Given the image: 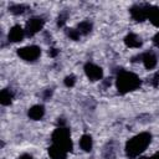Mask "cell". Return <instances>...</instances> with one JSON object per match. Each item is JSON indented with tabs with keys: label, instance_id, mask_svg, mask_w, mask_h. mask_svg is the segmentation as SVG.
Wrapping results in <instances>:
<instances>
[{
	"label": "cell",
	"instance_id": "cell-25",
	"mask_svg": "<svg viewBox=\"0 0 159 159\" xmlns=\"http://www.w3.org/2000/svg\"><path fill=\"white\" fill-rule=\"evenodd\" d=\"M19 159H32V157L30 154H22V155H20Z\"/></svg>",
	"mask_w": 159,
	"mask_h": 159
},
{
	"label": "cell",
	"instance_id": "cell-15",
	"mask_svg": "<svg viewBox=\"0 0 159 159\" xmlns=\"http://www.w3.org/2000/svg\"><path fill=\"white\" fill-rule=\"evenodd\" d=\"M80 147L84 150V152H89L92 149V138L88 134H83L80 139Z\"/></svg>",
	"mask_w": 159,
	"mask_h": 159
},
{
	"label": "cell",
	"instance_id": "cell-10",
	"mask_svg": "<svg viewBox=\"0 0 159 159\" xmlns=\"http://www.w3.org/2000/svg\"><path fill=\"white\" fill-rule=\"evenodd\" d=\"M43 114H45V108L41 104H35L29 109V117L34 120L41 119L43 117Z\"/></svg>",
	"mask_w": 159,
	"mask_h": 159
},
{
	"label": "cell",
	"instance_id": "cell-14",
	"mask_svg": "<svg viewBox=\"0 0 159 159\" xmlns=\"http://www.w3.org/2000/svg\"><path fill=\"white\" fill-rule=\"evenodd\" d=\"M12 97H14L12 91H10L9 88H5V89H2V91L0 92V103H1L2 106H7V104L11 103Z\"/></svg>",
	"mask_w": 159,
	"mask_h": 159
},
{
	"label": "cell",
	"instance_id": "cell-13",
	"mask_svg": "<svg viewBox=\"0 0 159 159\" xmlns=\"http://www.w3.org/2000/svg\"><path fill=\"white\" fill-rule=\"evenodd\" d=\"M148 19L154 26H159V7L158 6H149L148 10Z\"/></svg>",
	"mask_w": 159,
	"mask_h": 159
},
{
	"label": "cell",
	"instance_id": "cell-7",
	"mask_svg": "<svg viewBox=\"0 0 159 159\" xmlns=\"http://www.w3.org/2000/svg\"><path fill=\"white\" fill-rule=\"evenodd\" d=\"M84 73L91 81H98L103 77V71L99 66L94 63H86L84 65Z\"/></svg>",
	"mask_w": 159,
	"mask_h": 159
},
{
	"label": "cell",
	"instance_id": "cell-8",
	"mask_svg": "<svg viewBox=\"0 0 159 159\" xmlns=\"http://www.w3.org/2000/svg\"><path fill=\"white\" fill-rule=\"evenodd\" d=\"M24 36H25V30H22L21 26L15 25L9 31V36L7 37H9V41H11V42H19V41H21L24 39Z\"/></svg>",
	"mask_w": 159,
	"mask_h": 159
},
{
	"label": "cell",
	"instance_id": "cell-12",
	"mask_svg": "<svg viewBox=\"0 0 159 159\" xmlns=\"http://www.w3.org/2000/svg\"><path fill=\"white\" fill-rule=\"evenodd\" d=\"M124 42L128 47H140L142 46V40L140 37H138L135 34H129L125 36Z\"/></svg>",
	"mask_w": 159,
	"mask_h": 159
},
{
	"label": "cell",
	"instance_id": "cell-20",
	"mask_svg": "<svg viewBox=\"0 0 159 159\" xmlns=\"http://www.w3.org/2000/svg\"><path fill=\"white\" fill-rule=\"evenodd\" d=\"M66 19H67V14H66V12H63V14H60V16H58V20H57V24H58V26H63V24L66 22Z\"/></svg>",
	"mask_w": 159,
	"mask_h": 159
},
{
	"label": "cell",
	"instance_id": "cell-24",
	"mask_svg": "<svg viewBox=\"0 0 159 159\" xmlns=\"http://www.w3.org/2000/svg\"><path fill=\"white\" fill-rule=\"evenodd\" d=\"M51 94H52V92H51L50 89H47V91L45 92V94H43V98H45V99L47 101V99H48V98L51 97Z\"/></svg>",
	"mask_w": 159,
	"mask_h": 159
},
{
	"label": "cell",
	"instance_id": "cell-17",
	"mask_svg": "<svg viewBox=\"0 0 159 159\" xmlns=\"http://www.w3.org/2000/svg\"><path fill=\"white\" fill-rule=\"evenodd\" d=\"M26 10V6L25 5H20V4H14L10 6V11L15 15H19V14H24Z\"/></svg>",
	"mask_w": 159,
	"mask_h": 159
},
{
	"label": "cell",
	"instance_id": "cell-3",
	"mask_svg": "<svg viewBox=\"0 0 159 159\" xmlns=\"http://www.w3.org/2000/svg\"><path fill=\"white\" fill-rule=\"evenodd\" d=\"M52 142H53V144L61 147L66 152L72 150V142H71V137H70V130L65 127H58L57 129L53 130Z\"/></svg>",
	"mask_w": 159,
	"mask_h": 159
},
{
	"label": "cell",
	"instance_id": "cell-6",
	"mask_svg": "<svg viewBox=\"0 0 159 159\" xmlns=\"http://www.w3.org/2000/svg\"><path fill=\"white\" fill-rule=\"evenodd\" d=\"M45 21L41 17H32L27 21L26 27H25V34L27 36H34L35 34H37L42 27H43Z\"/></svg>",
	"mask_w": 159,
	"mask_h": 159
},
{
	"label": "cell",
	"instance_id": "cell-18",
	"mask_svg": "<svg viewBox=\"0 0 159 159\" xmlns=\"http://www.w3.org/2000/svg\"><path fill=\"white\" fill-rule=\"evenodd\" d=\"M67 35H68V37H70L71 40H78L81 32H80L78 30H76V29H68V30H67Z\"/></svg>",
	"mask_w": 159,
	"mask_h": 159
},
{
	"label": "cell",
	"instance_id": "cell-11",
	"mask_svg": "<svg viewBox=\"0 0 159 159\" xmlns=\"http://www.w3.org/2000/svg\"><path fill=\"white\" fill-rule=\"evenodd\" d=\"M142 61L145 66L147 70H152L157 66V57L155 55L150 53V52H147V53H143L142 55Z\"/></svg>",
	"mask_w": 159,
	"mask_h": 159
},
{
	"label": "cell",
	"instance_id": "cell-4",
	"mask_svg": "<svg viewBox=\"0 0 159 159\" xmlns=\"http://www.w3.org/2000/svg\"><path fill=\"white\" fill-rule=\"evenodd\" d=\"M17 55L25 60V61H35L40 57L41 55V48L39 46L31 45V46H26V47H21L17 50Z\"/></svg>",
	"mask_w": 159,
	"mask_h": 159
},
{
	"label": "cell",
	"instance_id": "cell-23",
	"mask_svg": "<svg viewBox=\"0 0 159 159\" xmlns=\"http://www.w3.org/2000/svg\"><path fill=\"white\" fill-rule=\"evenodd\" d=\"M48 53H50V56H52V57H55L57 53H58V50L57 48H51L50 51H48Z\"/></svg>",
	"mask_w": 159,
	"mask_h": 159
},
{
	"label": "cell",
	"instance_id": "cell-2",
	"mask_svg": "<svg viewBox=\"0 0 159 159\" xmlns=\"http://www.w3.org/2000/svg\"><path fill=\"white\" fill-rule=\"evenodd\" d=\"M116 84H117L118 92L124 94V93H128L130 91L137 89L140 86V78L133 72L122 71L117 76V83Z\"/></svg>",
	"mask_w": 159,
	"mask_h": 159
},
{
	"label": "cell",
	"instance_id": "cell-9",
	"mask_svg": "<svg viewBox=\"0 0 159 159\" xmlns=\"http://www.w3.org/2000/svg\"><path fill=\"white\" fill-rule=\"evenodd\" d=\"M48 154L52 159H67V152L56 144L48 148Z\"/></svg>",
	"mask_w": 159,
	"mask_h": 159
},
{
	"label": "cell",
	"instance_id": "cell-5",
	"mask_svg": "<svg viewBox=\"0 0 159 159\" xmlns=\"http://www.w3.org/2000/svg\"><path fill=\"white\" fill-rule=\"evenodd\" d=\"M148 4H140V5H134L130 9V15L135 21H144L145 19H148V10H149Z\"/></svg>",
	"mask_w": 159,
	"mask_h": 159
},
{
	"label": "cell",
	"instance_id": "cell-16",
	"mask_svg": "<svg viewBox=\"0 0 159 159\" xmlns=\"http://www.w3.org/2000/svg\"><path fill=\"white\" fill-rule=\"evenodd\" d=\"M81 34H83V35H87L91 30H92V24L89 22V21H82V22H80L78 24V29H77Z\"/></svg>",
	"mask_w": 159,
	"mask_h": 159
},
{
	"label": "cell",
	"instance_id": "cell-22",
	"mask_svg": "<svg viewBox=\"0 0 159 159\" xmlns=\"http://www.w3.org/2000/svg\"><path fill=\"white\" fill-rule=\"evenodd\" d=\"M153 42H154V45H155L157 47H159V32H157L155 36L153 37Z\"/></svg>",
	"mask_w": 159,
	"mask_h": 159
},
{
	"label": "cell",
	"instance_id": "cell-19",
	"mask_svg": "<svg viewBox=\"0 0 159 159\" xmlns=\"http://www.w3.org/2000/svg\"><path fill=\"white\" fill-rule=\"evenodd\" d=\"M75 83H76V77H75V76L70 75V76H67V77L65 78V84H66L67 87H72V86H75Z\"/></svg>",
	"mask_w": 159,
	"mask_h": 159
},
{
	"label": "cell",
	"instance_id": "cell-26",
	"mask_svg": "<svg viewBox=\"0 0 159 159\" xmlns=\"http://www.w3.org/2000/svg\"><path fill=\"white\" fill-rule=\"evenodd\" d=\"M144 159H159V152H158V153H155L154 155H152L150 158H144Z\"/></svg>",
	"mask_w": 159,
	"mask_h": 159
},
{
	"label": "cell",
	"instance_id": "cell-1",
	"mask_svg": "<svg viewBox=\"0 0 159 159\" xmlns=\"http://www.w3.org/2000/svg\"><path fill=\"white\" fill-rule=\"evenodd\" d=\"M150 140H152V135L149 133H145V132L133 137L125 144V153H127V155L129 158L138 157L140 153H143L147 149V147L149 145Z\"/></svg>",
	"mask_w": 159,
	"mask_h": 159
},
{
	"label": "cell",
	"instance_id": "cell-21",
	"mask_svg": "<svg viewBox=\"0 0 159 159\" xmlns=\"http://www.w3.org/2000/svg\"><path fill=\"white\" fill-rule=\"evenodd\" d=\"M152 84L154 87H159V72H157L152 78Z\"/></svg>",
	"mask_w": 159,
	"mask_h": 159
},
{
	"label": "cell",
	"instance_id": "cell-27",
	"mask_svg": "<svg viewBox=\"0 0 159 159\" xmlns=\"http://www.w3.org/2000/svg\"><path fill=\"white\" fill-rule=\"evenodd\" d=\"M142 159H144V158H142Z\"/></svg>",
	"mask_w": 159,
	"mask_h": 159
}]
</instances>
